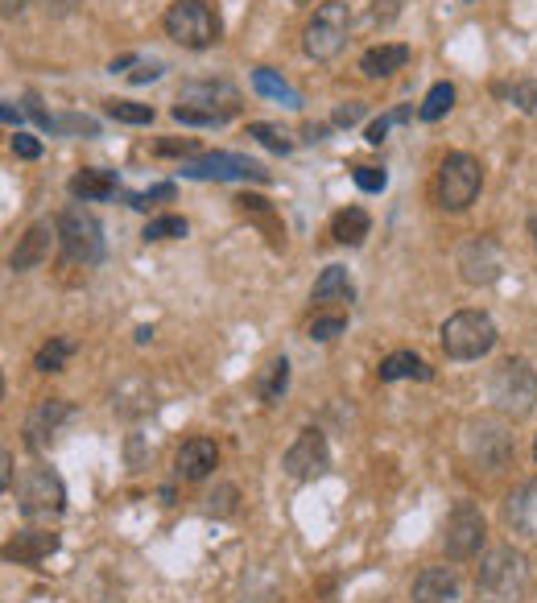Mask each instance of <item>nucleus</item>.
Returning a JSON list of instances; mask_svg holds the SVG:
<instances>
[{
    "mask_svg": "<svg viewBox=\"0 0 537 603\" xmlns=\"http://www.w3.org/2000/svg\"><path fill=\"white\" fill-rule=\"evenodd\" d=\"M162 79V63H137V71H128V84H153Z\"/></svg>",
    "mask_w": 537,
    "mask_h": 603,
    "instance_id": "obj_43",
    "label": "nucleus"
},
{
    "mask_svg": "<svg viewBox=\"0 0 537 603\" xmlns=\"http://www.w3.org/2000/svg\"><path fill=\"white\" fill-rule=\"evenodd\" d=\"M240 508V488L236 483H215V492L203 497V513L207 517H232Z\"/></svg>",
    "mask_w": 537,
    "mask_h": 603,
    "instance_id": "obj_29",
    "label": "nucleus"
},
{
    "mask_svg": "<svg viewBox=\"0 0 537 603\" xmlns=\"http://www.w3.org/2000/svg\"><path fill=\"white\" fill-rule=\"evenodd\" d=\"M25 112L38 121V128H46V133H54V116L46 112V108L38 104V96H25Z\"/></svg>",
    "mask_w": 537,
    "mask_h": 603,
    "instance_id": "obj_42",
    "label": "nucleus"
},
{
    "mask_svg": "<svg viewBox=\"0 0 537 603\" xmlns=\"http://www.w3.org/2000/svg\"><path fill=\"white\" fill-rule=\"evenodd\" d=\"M369 231H372V219L364 208H344L339 215H335V224H330L335 244H344V249H360Z\"/></svg>",
    "mask_w": 537,
    "mask_h": 603,
    "instance_id": "obj_24",
    "label": "nucleus"
},
{
    "mask_svg": "<svg viewBox=\"0 0 537 603\" xmlns=\"http://www.w3.org/2000/svg\"><path fill=\"white\" fill-rule=\"evenodd\" d=\"M286 389H289V360L286 355H273L265 364V373H261V380H257V397L265 405H277L286 397Z\"/></svg>",
    "mask_w": 537,
    "mask_h": 603,
    "instance_id": "obj_26",
    "label": "nucleus"
},
{
    "mask_svg": "<svg viewBox=\"0 0 537 603\" xmlns=\"http://www.w3.org/2000/svg\"><path fill=\"white\" fill-rule=\"evenodd\" d=\"M529 582H534V570H529L525 550L492 545L475 570V595L484 603H521L529 595Z\"/></svg>",
    "mask_w": 537,
    "mask_h": 603,
    "instance_id": "obj_2",
    "label": "nucleus"
},
{
    "mask_svg": "<svg viewBox=\"0 0 537 603\" xmlns=\"http://www.w3.org/2000/svg\"><path fill=\"white\" fill-rule=\"evenodd\" d=\"M252 87H257V96H265V100H277V104H286V108H302V96H298L277 71H268V66H257V71H252Z\"/></svg>",
    "mask_w": 537,
    "mask_h": 603,
    "instance_id": "obj_25",
    "label": "nucleus"
},
{
    "mask_svg": "<svg viewBox=\"0 0 537 603\" xmlns=\"http://www.w3.org/2000/svg\"><path fill=\"white\" fill-rule=\"evenodd\" d=\"M215 463H220V447L211 442V438H186L183 447H178V455H174V476L186 479V483H195V479H207L215 472Z\"/></svg>",
    "mask_w": 537,
    "mask_h": 603,
    "instance_id": "obj_17",
    "label": "nucleus"
},
{
    "mask_svg": "<svg viewBox=\"0 0 537 603\" xmlns=\"http://www.w3.org/2000/svg\"><path fill=\"white\" fill-rule=\"evenodd\" d=\"M294 4H307V0H294Z\"/></svg>",
    "mask_w": 537,
    "mask_h": 603,
    "instance_id": "obj_50",
    "label": "nucleus"
},
{
    "mask_svg": "<svg viewBox=\"0 0 537 603\" xmlns=\"http://www.w3.org/2000/svg\"><path fill=\"white\" fill-rule=\"evenodd\" d=\"M71 414H75V405H71L66 397H46V401H38V405L29 410V417H25V426H21L25 447H29L34 455H41V451L54 442V435L71 422Z\"/></svg>",
    "mask_w": 537,
    "mask_h": 603,
    "instance_id": "obj_14",
    "label": "nucleus"
},
{
    "mask_svg": "<svg viewBox=\"0 0 537 603\" xmlns=\"http://www.w3.org/2000/svg\"><path fill=\"white\" fill-rule=\"evenodd\" d=\"M9 146H13V153H17L21 162H38L41 158V141L38 137H29V133H13V141H9Z\"/></svg>",
    "mask_w": 537,
    "mask_h": 603,
    "instance_id": "obj_41",
    "label": "nucleus"
},
{
    "mask_svg": "<svg viewBox=\"0 0 537 603\" xmlns=\"http://www.w3.org/2000/svg\"><path fill=\"white\" fill-rule=\"evenodd\" d=\"M121 187V178H116V169H79V174H71V183L66 190L75 194V203H103V199H112Z\"/></svg>",
    "mask_w": 537,
    "mask_h": 603,
    "instance_id": "obj_20",
    "label": "nucleus"
},
{
    "mask_svg": "<svg viewBox=\"0 0 537 603\" xmlns=\"http://www.w3.org/2000/svg\"><path fill=\"white\" fill-rule=\"evenodd\" d=\"M364 112H369V108L360 104V100H348V104H339V108H335V116H330V125H335V128H351V125H360V121H364Z\"/></svg>",
    "mask_w": 537,
    "mask_h": 603,
    "instance_id": "obj_39",
    "label": "nucleus"
},
{
    "mask_svg": "<svg viewBox=\"0 0 537 603\" xmlns=\"http://www.w3.org/2000/svg\"><path fill=\"white\" fill-rule=\"evenodd\" d=\"M59 550V533L50 529H21L17 538L4 545V562H17V566H38Z\"/></svg>",
    "mask_w": 537,
    "mask_h": 603,
    "instance_id": "obj_18",
    "label": "nucleus"
},
{
    "mask_svg": "<svg viewBox=\"0 0 537 603\" xmlns=\"http://www.w3.org/2000/svg\"><path fill=\"white\" fill-rule=\"evenodd\" d=\"M0 116H4V125H21V112L13 104H0Z\"/></svg>",
    "mask_w": 537,
    "mask_h": 603,
    "instance_id": "obj_47",
    "label": "nucleus"
},
{
    "mask_svg": "<svg viewBox=\"0 0 537 603\" xmlns=\"http://www.w3.org/2000/svg\"><path fill=\"white\" fill-rule=\"evenodd\" d=\"M310 302H319V306H335V302H355V286H351L348 269H344V265H327V269L319 273L314 290H310Z\"/></svg>",
    "mask_w": 537,
    "mask_h": 603,
    "instance_id": "obj_22",
    "label": "nucleus"
},
{
    "mask_svg": "<svg viewBox=\"0 0 537 603\" xmlns=\"http://www.w3.org/2000/svg\"><path fill=\"white\" fill-rule=\"evenodd\" d=\"M41 9H46V17H66L75 9V0H41Z\"/></svg>",
    "mask_w": 537,
    "mask_h": 603,
    "instance_id": "obj_45",
    "label": "nucleus"
},
{
    "mask_svg": "<svg viewBox=\"0 0 537 603\" xmlns=\"http://www.w3.org/2000/svg\"><path fill=\"white\" fill-rule=\"evenodd\" d=\"M413 603H459V575L451 566H426L413 579Z\"/></svg>",
    "mask_w": 537,
    "mask_h": 603,
    "instance_id": "obj_19",
    "label": "nucleus"
},
{
    "mask_svg": "<svg viewBox=\"0 0 537 603\" xmlns=\"http://www.w3.org/2000/svg\"><path fill=\"white\" fill-rule=\"evenodd\" d=\"M158 153H162V158H195V153H199V141H195V137H170V141H158Z\"/></svg>",
    "mask_w": 537,
    "mask_h": 603,
    "instance_id": "obj_38",
    "label": "nucleus"
},
{
    "mask_svg": "<svg viewBox=\"0 0 537 603\" xmlns=\"http://www.w3.org/2000/svg\"><path fill=\"white\" fill-rule=\"evenodd\" d=\"M186 231H190V224H186L183 215H158V219H149L145 224V240L149 244H158V240H183Z\"/></svg>",
    "mask_w": 537,
    "mask_h": 603,
    "instance_id": "obj_32",
    "label": "nucleus"
},
{
    "mask_svg": "<svg viewBox=\"0 0 537 603\" xmlns=\"http://www.w3.org/2000/svg\"><path fill=\"white\" fill-rule=\"evenodd\" d=\"M410 116H413L410 104H405V108H392V112H385V116H376V121L369 125V133H364V137H369V146H380V141L389 137V128L392 125H405Z\"/></svg>",
    "mask_w": 537,
    "mask_h": 603,
    "instance_id": "obj_35",
    "label": "nucleus"
},
{
    "mask_svg": "<svg viewBox=\"0 0 537 603\" xmlns=\"http://www.w3.org/2000/svg\"><path fill=\"white\" fill-rule=\"evenodd\" d=\"M25 4H29V0H0V17H4V22H13Z\"/></svg>",
    "mask_w": 537,
    "mask_h": 603,
    "instance_id": "obj_46",
    "label": "nucleus"
},
{
    "mask_svg": "<svg viewBox=\"0 0 537 603\" xmlns=\"http://www.w3.org/2000/svg\"><path fill=\"white\" fill-rule=\"evenodd\" d=\"M137 63V54H124V59H116V63L108 66V71H112V75H116V71H124V66H133Z\"/></svg>",
    "mask_w": 537,
    "mask_h": 603,
    "instance_id": "obj_48",
    "label": "nucleus"
},
{
    "mask_svg": "<svg viewBox=\"0 0 537 603\" xmlns=\"http://www.w3.org/2000/svg\"><path fill=\"white\" fill-rule=\"evenodd\" d=\"M376 376H380L385 385H392V380H430L434 368L417 352H392V355L380 360Z\"/></svg>",
    "mask_w": 537,
    "mask_h": 603,
    "instance_id": "obj_23",
    "label": "nucleus"
},
{
    "mask_svg": "<svg viewBox=\"0 0 537 603\" xmlns=\"http://www.w3.org/2000/svg\"><path fill=\"white\" fill-rule=\"evenodd\" d=\"M103 112H108L116 125H153V108L133 104V100H108Z\"/></svg>",
    "mask_w": 537,
    "mask_h": 603,
    "instance_id": "obj_31",
    "label": "nucleus"
},
{
    "mask_svg": "<svg viewBox=\"0 0 537 603\" xmlns=\"http://www.w3.org/2000/svg\"><path fill=\"white\" fill-rule=\"evenodd\" d=\"M165 34L183 50H211L224 38V22L211 0H174L165 9Z\"/></svg>",
    "mask_w": 537,
    "mask_h": 603,
    "instance_id": "obj_3",
    "label": "nucleus"
},
{
    "mask_svg": "<svg viewBox=\"0 0 537 603\" xmlns=\"http://www.w3.org/2000/svg\"><path fill=\"white\" fill-rule=\"evenodd\" d=\"M496 96H504L509 104L516 108V112H537V79H516V84H496Z\"/></svg>",
    "mask_w": 537,
    "mask_h": 603,
    "instance_id": "obj_30",
    "label": "nucleus"
},
{
    "mask_svg": "<svg viewBox=\"0 0 537 603\" xmlns=\"http://www.w3.org/2000/svg\"><path fill=\"white\" fill-rule=\"evenodd\" d=\"M410 63V46L401 42H380L364 50V59H360V71L369 75V79H392L397 71H405Z\"/></svg>",
    "mask_w": 537,
    "mask_h": 603,
    "instance_id": "obj_21",
    "label": "nucleus"
},
{
    "mask_svg": "<svg viewBox=\"0 0 537 603\" xmlns=\"http://www.w3.org/2000/svg\"><path fill=\"white\" fill-rule=\"evenodd\" d=\"M488 397L504 417H529L537 405V368L529 360H504L492 373Z\"/></svg>",
    "mask_w": 537,
    "mask_h": 603,
    "instance_id": "obj_6",
    "label": "nucleus"
},
{
    "mask_svg": "<svg viewBox=\"0 0 537 603\" xmlns=\"http://www.w3.org/2000/svg\"><path fill=\"white\" fill-rule=\"evenodd\" d=\"M158 199H174V187H170V183H162V187L141 190V194H128V208L149 211V208H158Z\"/></svg>",
    "mask_w": 537,
    "mask_h": 603,
    "instance_id": "obj_40",
    "label": "nucleus"
},
{
    "mask_svg": "<svg viewBox=\"0 0 537 603\" xmlns=\"http://www.w3.org/2000/svg\"><path fill=\"white\" fill-rule=\"evenodd\" d=\"M17 504L25 517H59L66 508V483L54 467H29L17 488Z\"/></svg>",
    "mask_w": 537,
    "mask_h": 603,
    "instance_id": "obj_11",
    "label": "nucleus"
},
{
    "mask_svg": "<svg viewBox=\"0 0 537 603\" xmlns=\"http://www.w3.org/2000/svg\"><path fill=\"white\" fill-rule=\"evenodd\" d=\"M0 488H4V492H13V451H4V455H0Z\"/></svg>",
    "mask_w": 537,
    "mask_h": 603,
    "instance_id": "obj_44",
    "label": "nucleus"
},
{
    "mask_svg": "<svg viewBox=\"0 0 537 603\" xmlns=\"http://www.w3.org/2000/svg\"><path fill=\"white\" fill-rule=\"evenodd\" d=\"M59 244V219H38L29 224L25 236L17 240V249L9 252V269L13 273H29L50 261V252Z\"/></svg>",
    "mask_w": 537,
    "mask_h": 603,
    "instance_id": "obj_15",
    "label": "nucleus"
},
{
    "mask_svg": "<svg viewBox=\"0 0 537 603\" xmlns=\"http://www.w3.org/2000/svg\"><path fill=\"white\" fill-rule=\"evenodd\" d=\"M170 116L190 128H220L240 116V91L227 79H190L178 87V104L170 108Z\"/></svg>",
    "mask_w": 537,
    "mask_h": 603,
    "instance_id": "obj_1",
    "label": "nucleus"
},
{
    "mask_svg": "<svg viewBox=\"0 0 537 603\" xmlns=\"http://www.w3.org/2000/svg\"><path fill=\"white\" fill-rule=\"evenodd\" d=\"M54 133L59 137H100V125L83 112H66V116H54Z\"/></svg>",
    "mask_w": 537,
    "mask_h": 603,
    "instance_id": "obj_34",
    "label": "nucleus"
},
{
    "mask_svg": "<svg viewBox=\"0 0 537 603\" xmlns=\"http://www.w3.org/2000/svg\"><path fill=\"white\" fill-rule=\"evenodd\" d=\"M467 455H472L479 467L500 472V467L509 463V455H513V438L504 435L496 422L479 417V422H472V426H467Z\"/></svg>",
    "mask_w": 537,
    "mask_h": 603,
    "instance_id": "obj_16",
    "label": "nucleus"
},
{
    "mask_svg": "<svg viewBox=\"0 0 537 603\" xmlns=\"http://www.w3.org/2000/svg\"><path fill=\"white\" fill-rule=\"evenodd\" d=\"M442 352L447 360H479L496 348V323L492 314L484 311H454L447 323H442Z\"/></svg>",
    "mask_w": 537,
    "mask_h": 603,
    "instance_id": "obj_7",
    "label": "nucleus"
},
{
    "mask_svg": "<svg viewBox=\"0 0 537 603\" xmlns=\"http://www.w3.org/2000/svg\"><path fill=\"white\" fill-rule=\"evenodd\" d=\"M451 108H454V84H434L430 91H426L422 108H417V121L434 125V121H442Z\"/></svg>",
    "mask_w": 537,
    "mask_h": 603,
    "instance_id": "obj_28",
    "label": "nucleus"
},
{
    "mask_svg": "<svg viewBox=\"0 0 537 603\" xmlns=\"http://www.w3.org/2000/svg\"><path fill=\"white\" fill-rule=\"evenodd\" d=\"M529 236H534V249H537V211L529 215Z\"/></svg>",
    "mask_w": 537,
    "mask_h": 603,
    "instance_id": "obj_49",
    "label": "nucleus"
},
{
    "mask_svg": "<svg viewBox=\"0 0 537 603\" xmlns=\"http://www.w3.org/2000/svg\"><path fill=\"white\" fill-rule=\"evenodd\" d=\"M534 458H537V442H534Z\"/></svg>",
    "mask_w": 537,
    "mask_h": 603,
    "instance_id": "obj_51",
    "label": "nucleus"
},
{
    "mask_svg": "<svg viewBox=\"0 0 537 603\" xmlns=\"http://www.w3.org/2000/svg\"><path fill=\"white\" fill-rule=\"evenodd\" d=\"M59 244L71 265H100L103 261V224L83 203L59 211Z\"/></svg>",
    "mask_w": 537,
    "mask_h": 603,
    "instance_id": "obj_5",
    "label": "nucleus"
},
{
    "mask_svg": "<svg viewBox=\"0 0 537 603\" xmlns=\"http://www.w3.org/2000/svg\"><path fill=\"white\" fill-rule=\"evenodd\" d=\"M484 538H488V520L479 513V504L472 500H459L451 508V517L442 525V550L451 562H472L479 558L484 550Z\"/></svg>",
    "mask_w": 537,
    "mask_h": 603,
    "instance_id": "obj_9",
    "label": "nucleus"
},
{
    "mask_svg": "<svg viewBox=\"0 0 537 603\" xmlns=\"http://www.w3.org/2000/svg\"><path fill=\"white\" fill-rule=\"evenodd\" d=\"M351 178H355V187L369 190V194H380V190L389 187V174L380 166H355L351 169Z\"/></svg>",
    "mask_w": 537,
    "mask_h": 603,
    "instance_id": "obj_37",
    "label": "nucleus"
},
{
    "mask_svg": "<svg viewBox=\"0 0 537 603\" xmlns=\"http://www.w3.org/2000/svg\"><path fill=\"white\" fill-rule=\"evenodd\" d=\"M454 269H459V277L467 286H492L500 269H504V252H500L492 236H472L454 252Z\"/></svg>",
    "mask_w": 537,
    "mask_h": 603,
    "instance_id": "obj_13",
    "label": "nucleus"
},
{
    "mask_svg": "<svg viewBox=\"0 0 537 603\" xmlns=\"http://www.w3.org/2000/svg\"><path fill=\"white\" fill-rule=\"evenodd\" d=\"M282 467H286V476L298 479V483H310V479L327 476V467H330L327 435H323L319 426L298 430V438L289 442L286 458H282Z\"/></svg>",
    "mask_w": 537,
    "mask_h": 603,
    "instance_id": "obj_12",
    "label": "nucleus"
},
{
    "mask_svg": "<svg viewBox=\"0 0 537 603\" xmlns=\"http://www.w3.org/2000/svg\"><path fill=\"white\" fill-rule=\"evenodd\" d=\"M183 178L195 183H268V169L245 153H203L183 162Z\"/></svg>",
    "mask_w": 537,
    "mask_h": 603,
    "instance_id": "obj_10",
    "label": "nucleus"
},
{
    "mask_svg": "<svg viewBox=\"0 0 537 603\" xmlns=\"http://www.w3.org/2000/svg\"><path fill=\"white\" fill-rule=\"evenodd\" d=\"M479 190H484V166H479V158H472V153H447L438 162L434 199H438L442 211H451V215L467 211L479 199Z\"/></svg>",
    "mask_w": 537,
    "mask_h": 603,
    "instance_id": "obj_4",
    "label": "nucleus"
},
{
    "mask_svg": "<svg viewBox=\"0 0 537 603\" xmlns=\"http://www.w3.org/2000/svg\"><path fill=\"white\" fill-rule=\"evenodd\" d=\"M248 137H257L265 149H273V153H289L294 149V137H289L282 125H273V121H252L248 125Z\"/></svg>",
    "mask_w": 537,
    "mask_h": 603,
    "instance_id": "obj_33",
    "label": "nucleus"
},
{
    "mask_svg": "<svg viewBox=\"0 0 537 603\" xmlns=\"http://www.w3.org/2000/svg\"><path fill=\"white\" fill-rule=\"evenodd\" d=\"M348 29H351V9L344 0H327L314 9V17L302 29V50L314 63H330L344 46H348Z\"/></svg>",
    "mask_w": 537,
    "mask_h": 603,
    "instance_id": "obj_8",
    "label": "nucleus"
},
{
    "mask_svg": "<svg viewBox=\"0 0 537 603\" xmlns=\"http://www.w3.org/2000/svg\"><path fill=\"white\" fill-rule=\"evenodd\" d=\"M344 331H348V318H344V314H319V318L310 323V339H314V343H330V339H339Z\"/></svg>",
    "mask_w": 537,
    "mask_h": 603,
    "instance_id": "obj_36",
    "label": "nucleus"
},
{
    "mask_svg": "<svg viewBox=\"0 0 537 603\" xmlns=\"http://www.w3.org/2000/svg\"><path fill=\"white\" fill-rule=\"evenodd\" d=\"M71 355H75V339L54 335L50 343H41V348H38V355H34V368H38V373H62Z\"/></svg>",
    "mask_w": 537,
    "mask_h": 603,
    "instance_id": "obj_27",
    "label": "nucleus"
}]
</instances>
